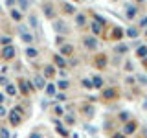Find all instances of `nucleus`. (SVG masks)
I'll return each mask as SVG.
<instances>
[{
	"mask_svg": "<svg viewBox=\"0 0 147 138\" xmlns=\"http://www.w3.org/2000/svg\"><path fill=\"white\" fill-rule=\"evenodd\" d=\"M15 53H17V50H15V46H4L2 48V52H0V55H2L4 59H13L15 57Z\"/></svg>",
	"mask_w": 147,
	"mask_h": 138,
	"instance_id": "f257e3e1",
	"label": "nucleus"
},
{
	"mask_svg": "<svg viewBox=\"0 0 147 138\" xmlns=\"http://www.w3.org/2000/svg\"><path fill=\"white\" fill-rule=\"evenodd\" d=\"M20 112H22L20 107H15V109H13L11 116H9V122H11V125H18V123H20Z\"/></svg>",
	"mask_w": 147,
	"mask_h": 138,
	"instance_id": "f03ea898",
	"label": "nucleus"
},
{
	"mask_svg": "<svg viewBox=\"0 0 147 138\" xmlns=\"http://www.w3.org/2000/svg\"><path fill=\"white\" fill-rule=\"evenodd\" d=\"M136 15H138V7L134 6V4H127L125 6V17L129 18V20H132Z\"/></svg>",
	"mask_w": 147,
	"mask_h": 138,
	"instance_id": "7ed1b4c3",
	"label": "nucleus"
},
{
	"mask_svg": "<svg viewBox=\"0 0 147 138\" xmlns=\"http://www.w3.org/2000/svg\"><path fill=\"white\" fill-rule=\"evenodd\" d=\"M83 44H85V48H88V50H96V48H98V41H96V37H85V39H83Z\"/></svg>",
	"mask_w": 147,
	"mask_h": 138,
	"instance_id": "20e7f679",
	"label": "nucleus"
},
{
	"mask_svg": "<svg viewBox=\"0 0 147 138\" xmlns=\"http://www.w3.org/2000/svg\"><path fill=\"white\" fill-rule=\"evenodd\" d=\"M53 30L57 31V33H66L68 28H66V24H64L63 20H53Z\"/></svg>",
	"mask_w": 147,
	"mask_h": 138,
	"instance_id": "39448f33",
	"label": "nucleus"
},
{
	"mask_svg": "<svg viewBox=\"0 0 147 138\" xmlns=\"http://www.w3.org/2000/svg\"><path fill=\"white\" fill-rule=\"evenodd\" d=\"M76 26L77 28H85L86 26V17L83 13H76Z\"/></svg>",
	"mask_w": 147,
	"mask_h": 138,
	"instance_id": "423d86ee",
	"label": "nucleus"
},
{
	"mask_svg": "<svg viewBox=\"0 0 147 138\" xmlns=\"http://www.w3.org/2000/svg\"><path fill=\"white\" fill-rule=\"evenodd\" d=\"M42 11H44V15L48 17V18H53L55 17V11H53V6H52V4H44V6H42Z\"/></svg>",
	"mask_w": 147,
	"mask_h": 138,
	"instance_id": "0eeeda50",
	"label": "nucleus"
},
{
	"mask_svg": "<svg viewBox=\"0 0 147 138\" xmlns=\"http://www.w3.org/2000/svg\"><path fill=\"white\" fill-rule=\"evenodd\" d=\"M134 131H136V122H129V123H125V127H123V135H132Z\"/></svg>",
	"mask_w": 147,
	"mask_h": 138,
	"instance_id": "6e6552de",
	"label": "nucleus"
},
{
	"mask_svg": "<svg viewBox=\"0 0 147 138\" xmlns=\"http://www.w3.org/2000/svg\"><path fill=\"white\" fill-rule=\"evenodd\" d=\"M33 85L37 87V89H44V85H46V83H44V77L42 76H35L33 77Z\"/></svg>",
	"mask_w": 147,
	"mask_h": 138,
	"instance_id": "1a4fd4ad",
	"label": "nucleus"
},
{
	"mask_svg": "<svg viewBox=\"0 0 147 138\" xmlns=\"http://www.w3.org/2000/svg\"><path fill=\"white\" fill-rule=\"evenodd\" d=\"M20 39H22V41H24V43H26V44H31V43H33V41H35V37H33V35H31V33H30V31H26V33H20Z\"/></svg>",
	"mask_w": 147,
	"mask_h": 138,
	"instance_id": "9d476101",
	"label": "nucleus"
},
{
	"mask_svg": "<svg viewBox=\"0 0 147 138\" xmlns=\"http://www.w3.org/2000/svg\"><path fill=\"white\" fill-rule=\"evenodd\" d=\"M90 81H92V87H96V89H103V79H101L99 76H94Z\"/></svg>",
	"mask_w": 147,
	"mask_h": 138,
	"instance_id": "9b49d317",
	"label": "nucleus"
},
{
	"mask_svg": "<svg viewBox=\"0 0 147 138\" xmlns=\"http://www.w3.org/2000/svg\"><path fill=\"white\" fill-rule=\"evenodd\" d=\"M103 98H105V99L116 98V90H114V89H105V90H103Z\"/></svg>",
	"mask_w": 147,
	"mask_h": 138,
	"instance_id": "f8f14e48",
	"label": "nucleus"
},
{
	"mask_svg": "<svg viewBox=\"0 0 147 138\" xmlns=\"http://www.w3.org/2000/svg\"><path fill=\"white\" fill-rule=\"evenodd\" d=\"M136 55H138L140 59H145V57H147V46H138Z\"/></svg>",
	"mask_w": 147,
	"mask_h": 138,
	"instance_id": "ddd939ff",
	"label": "nucleus"
},
{
	"mask_svg": "<svg viewBox=\"0 0 147 138\" xmlns=\"http://www.w3.org/2000/svg\"><path fill=\"white\" fill-rule=\"evenodd\" d=\"M26 55H28L30 59H35L37 55H39V50H37V48H31V46H30V48H26Z\"/></svg>",
	"mask_w": 147,
	"mask_h": 138,
	"instance_id": "4468645a",
	"label": "nucleus"
},
{
	"mask_svg": "<svg viewBox=\"0 0 147 138\" xmlns=\"http://www.w3.org/2000/svg\"><path fill=\"white\" fill-rule=\"evenodd\" d=\"M30 28L39 30V18H37V15H30Z\"/></svg>",
	"mask_w": 147,
	"mask_h": 138,
	"instance_id": "2eb2a0df",
	"label": "nucleus"
},
{
	"mask_svg": "<svg viewBox=\"0 0 147 138\" xmlns=\"http://www.w3.org/2000/svg\"><path fill=\"white\" fill-rule=\"evenodd\" d=\"M63 9H64V13H68V15H76V11H77L72 4H63Z\"/></svg>",
	"mask_w": 147,
	"mask_h": 138,
	"instance_id": "dca6fc26",
	"label": "nucleus"
},
{
	"mask_svg": "<svg viewBox=\"0 0 147 138\" xmlns=\"http://www.w3.org/2000/svg\"><path fill=\"white\" fill-rule=\"evenodd\" d=\"M11 18H13V20H17V22H20V18H22V13L18 11V9L11 7Z\"/></svg>",
	"mask_w": 147,
	"mask_h": 138,
	"instance_id": "f3484780",
	"label": "nucleus"
},
{
	"mask_svg": "<svg viewBox=\"0 0 147 138\" xmlns=\"http://www.w3.org/2000/svg\"><path fill=\"white\" fill-rule=\"evenodd\" d=\"M70 53H74V46L64 44L63 48H61V55H70Z\"/></svg>",
	"mask_w": 147,
	"mask_h": 138,
	"instance_id": "a211bd4d",
	"label": "nucleus"
},
{
	"mask_svg": "<svg viewBox=\"0 0 147 138\" xmlns=\"http://www.w3.org/2000/svg\"><path fill=\"white\" fill-rule=\"evenodd\" d=\"M90 30H92V33H96V35H98V33H101V30H103V28H101V24H98V22H92V24H90Z\"/></svg>",
	"mask_w": 147,
	"mask_h": 138,
	"instance_id": "6ab92c4d",
	"label": "nucleus"
},
{
	"mask_svg": "<svg viewBox=\"0 0 147 138\" xmlns=\"http://www.w3.org/2000/svg\"><path fill=\"white\" fill-rule=\"evenodd\" d=\"M6 94L15 96V94H17V87H15V85H11V83H7V85H6Z\"/></svg>",
	"mask_w": 147,
	"mask_h": 138,
	"instance_id": "aec40b11",
	"label": "nucleus"
},
{
	"mask_svg": "<svg viewBox=\"0 0 147 138\" xmlns=\"http://www.w3.org/2000/svg\"><path fill=\"white\" fill-rule=\"evenodd\" d=\"M17 4L20 6L22 11H28V9H30V0H17Z\"/></svg>",
	"mask_w": 147,
	"mask_h": 138,
	"instance_id": "412c9836",
	"label": "nucleus"
},
{
	"mask_svg": "<svg viewBox=\"0 0 147 138\" xmlns=\"http://www.w3.org/2000/svg\"><path fill=\"white\" fill-rule=\"evenodd\" d=\"M125 33H127L129 37H138V33H140V30H138V28H129V30L125 31Z\"/></svg>",
	"mask_w": 147,
	"mask_h": 138,
	"instance_id": "4be33fe9",
	"label": "nucleus"
},
{
	"mask_svg": "<svg viewBox=\"0 0 147 138\" xmlns=\"http://www.w3.org/2000/svg\"><path fill=\"white\" fill-rule=\"evenodd\" d=\"M55 64H59V66H64V64H66L63 55H55Z\"/></svg>",
	"mask_w": 147,
	"mask_h": 138,
	"instance_id": "5701e85b",
	"label": "nucleus"
},
{
	"mask_svg": "<svg viewBox=\"0 0 147 138\" xmlns=\"http://www.w3.org/2000/svg\"><path fill=\"white\" fill-rule=\"evenodd\" d=\"M57 87H59L61 90H66L68 87H70V83H68L66 79H63V81H59V83H57Z\"/></svg>",
	"mask_w": 147,
	"mask_h": 138,
	"instance_id": "b1692460",
	"label": "nucleus"
},
{
	"mask_svg": "<svg viewBox=\"0 0 147 138\" xmlns=\"http://www.w3.org/2000/svg\"><path fill=\"white\" fill-rule=\"evenodd\" d=\"M127 50H129L127 44H118V46H116V52H118V53H127Z\"/></svg>",
	"mask_w": 147,
	"mask_h": 138,
	"instance_id": "393cba45",
	"label": "nucleus"
},
{
	"mask_svg": "<svg viewBox=\"0 0 147 138\" xmlns=\"http://www.w3.org/2000/svg\"><path fill=\"white\" fill-rule=\"evenodd\" d=\"M57 133H61L63 136H68V131H66V129H64V127H63L59 122H57Z\"/></svg>",
	"mask_w": 147,
	"mask_h": 138,
	"instance_id": "a878e982",
	"label": "nucleus"
},
{
	"mask_svg": "<svg viewBox=\"0 0 147 138\" xmlns=\"http://www.w3.org/2000/svg\"><path fill=\"white\" fill-rule=\"evenodd\" d=\"M11 37H0V43H2L4 46H9V44H11Z\"/></svg>",
	"mask_w": 147,
	"mask_h": 138,
	"instance_id": "bb28decb",
	"label": "nucleus"
},
{
	"mask_svg": "<svg viewBox=\"0 0 147 138\" xmlns=\"http://www.w3.org/2000/svg\"><path fill=\"white\" fill-rule=\"evenodd\" d=\"M46 94H48V96L55 94V85H46Z\"/></svg>",
	"mask_w": 147,
	"mask_h": 138,
	"instance_id": "cd10ccee",
	"label": "nucleus"
},
{
	"mask_svg": "<svg viewBox=\"0 0 147 138\" xmlns=\"http://www.w3.org/2000/svg\"><path fill=\"white\" fill-rule=\"evenodd\" d=\"M44 70H46L44 74H46V76H48V77H50V76H53V74H55V68H53V66H46Z\"/></svg>",
	"mask_w": 147,
	"mask_h": 138,
	"instance_id": "c85d7f7f",
	"label": "nucleus"
},
{
	"mask_svg": "<svg viewBox=\"0 0 147 138\" xmlns=\"http://www.w3.org/2000/svg\"><path fill=\"white\" fill-rule=\"evenodd\" d=\"M28 85H30V83H26V81H20V90L24 92V94H28V90H30V89H28Z\"/></svg>",
	"mask_w": 147,
	"mask_h": 138,
	"instance_id": "c756f323",
	"label": "nucleus"
},
{
	"mask_svg": "<svg viewBox=\"0 0 147 138\" xmlns=\"http://www.w3.org/2000/svg\"><path fill=\"white\" fill-rule=\"evenodd\" d=\"M138 26H140V28H145V30H147V17H142L140 22H138Z\"/></svg>",
	"mask_w": 147,
	"mask_h": 138,
	"instance_id": "7c9ffc66",
	"label": "nucleus"
},
{
	"mask_svg": "<svg viewBox=\"0 0 147 138\" xmlns=\"http://www.w3.org/2000/svg\"><path fill=\"white\" fill-rule=\"evenodd\" d=\"M138 81H140L142 85H147V76L145 74H140V76H138Z\"/></svg>",
	"mask_w": 147,
	"mask_h": 138,
	"instance_id": "2f4dec72",
	"label": "nucleus"
},
{
	"mask_svg": "<svg viewBox=\"0 0 147 138\" xmlns=\"http://www.w3.org/2000/svg\"><path fill=\"white\" fill-rule=\"evenodd\" d=\"M18 31H20V33H26V31H30V28L24 26V24H18Z\"/></svg>",
	"mask_w": 147,
	"mask_h": 138,
	"instance_id": "473e14b6",
	"label": "nucleus"
},
{
	"mask_svg": "<svg viewBox=\"0 0 147 138\" xmlns=\"http://www.w3.org/2000/svg\"><path fill=\"white\" fill-rule=\"evenodd\" d=\"M0 138H9L7 129H0Z\"/></svg>",
	"mask_w": 147,
	"mask_h": 138,
	"instance_id": "72a5a7b5",
	"label": "nucleus"
},
{
	"mask_svg": "<svg viewBox=\"0 0 147 138\" xmlns=\"http://www.w3.org/2000/svg\"><path fill=\"white\" fill-rule=\"evenodd\" d=\"M83 87H85V89H92V81L90 79H83Z\"/></svg>",
	"mask_w": 147,
	"mask_h": 138,
	"instance_id": "f704fd0d",
	"label": "nucleus"
},
{
	"mask_svg": "<svg viewBox=\"0 0 147 138\" xmlns=\"http://www.w3.org/2000/svg\"><path fill=\"white\" fill-rule=\"evenodd\" d=\"M4 116H7V110L4 105H0V118H4Z\"/></svg>",
	"mask_w": 147,
	"mask_h": 138,
	"instance_id": "c9c22d12",
	"label": "nucleus"
},
{
	"mask_svg": "<svg viewBox=\"0 0 147 138\" xmlns=\"http://www.w3.org/2000/svg\"><path fill=\"white\" fill-rule=\"evenodd\" d=\"M119 120H121V122H127V120H129V112H121V114H119Z\"/></svg>",
	"mask_w": 147,
	"mask_h": 138,
	"instance_id": "e433bc0d",
	"label": "nucleus"
},
{
	"mask_svg": "<svg viewBox=\"0 0 147 138\" xmlns=\"http://www.w3.org/2000/svg\"><path fill=\"white\" fill-rule=\"evenodd\" d=\"M7 83H9V81H7V77H6V76H0V85H4V87H6Z\"/></svg>",
	"mask_w": 147,
	"mask_h": 138,
	"instance_id": "4c0bfd02",
	"label": "nucleus"
},
{
	"mask_svg": "<svg viewBox=\"0 0 147 138\" xmlns=\"http://www.w3.org/2000/svg\"><path fill=\"white\" fill-rule=\"evenodd\" d=\"M85 129L90 133V135H94V133H96V127H92V125H85Z\"/></svg>",
	"mask_w": 147,
	"mask_h": 138,
	"instance_id": "58836bf2",
	"label": "nucleus"
},
{
	"mask_svg": "<svg viewBox=\"0 0 147 138\" xmlns=\"http://www.w3.org/2000/svg\"><path fill=\"white\" fill-rule=\"evenodd\" d=\"M114 35H116V37H118V39H119V37H121V35H123V31H121V30H119V28H116V30H114Z\"/></svg>",
	"mask_w": 147,
	"mask_h": 138,
	"instance_id": "ea45409f",
	"label": "nucleus"
},
{
	"mask_svg": "<svg viewBox=\"0 0 147 138\" xmlns=\"http://www.w3.org/2000/svg\"><path fill=\"white\" fill-rule=\"evenodd\" d=\"M55 99H57V101H64V99H66V96H64V94H57V96H55Z\"/></svg>",
	"mask_w": 147,
	"mask_h": 138,
	"instance_id": "a19ab883",
	"label": "nucleus"
},
{
	"mask_svg": "<svg viewBox=\"0 0 147 138\" xmlns=\"http://www.w3.org/2000/svg\"><path fill=\"white\" fill-rule=\"evenodd\" d=\"M55 43H57V46H61V44L64 43V39H63V37H61V35H59V37H57V39H55Z\"/></svg>",
	"mask_w": 147,
	"mask_h": 138,
	"instance_id": "79ce46f5",
	"label": "nucleus"
},
{
	"mask_svg": "<svg viewBox=\"0 0 147 138\" xmlns=\"http://www.w3.org/2000/svg\"><path fill=\"white\" fill-rule=\"evenodd\" d=\"M55 114H59V116H61V114H63V109L59 107V105H57V107H55Z\"/></svg>",
	"mask_w": 147,
	"mask_h": 138,
	"instance_id": "37998d69",
	"label": "nucleus"
},
{
	"mask_svg": "<svg viewBox=\"0 0 147 138\" xmlns=\"http://www.w3.org/2000/svg\"><path fill=\"white\" fill-rule=\"evenodd\" d=\"M30 138H42V136H40L39 133H31V135H30Z\"/></svg>",
	"mask_w": 147,
	"mask_h": 138,
	"instance_id": "c03bdc74",
	"label": "nucleus"
},
{
	"mask_svg": "<svg viewBox=\"0 0 147 138\" xmlns=\"http://www.w3.org/2000/svg\"><path fill=\"white\" fill-rule=\"evenodd\" d=\"M40 107H42V109H46V107H48V101H46V99H42V101H40Z\"/></svg>",
	"mask_w": 147,
	"mask_h": 138,
	"instance_id": "a18cd8bd",
	"label": "nucleus"
},
{
	"mask_svg": "<svg viewBox=\"0 0 147 138\" xmlns=\"http://www.w3.org/2000/svg\"><path fill=\"white\" fill-rule=\"evenodd\" d=\"M4 101H6V96H4V94H2V92H0V105H2V103H4Z\"/></svg>",
	"mask_w": 147,
	"mask_h": 138,
	"instance_id": "49530a36",
	"label": "nucleus"
},
{
	"mask_svg": "<svg viewBox=\"0 0 147 138\" xmlns=\"http://www.w3.org/2000/svg\"><path fill=\"white\" fill-rule=\"evenodd\" d=\"M74 122H76V120H74L72 116H66V123H74Z\"/></svg>",
	"mask_w": 147,
	"mask_h": 138,
	"instance_id": "de8ad7c7",
	"label": "nucleus"
},
{
	"mask_svg": "<svg viewBox=\"0 0 147 138\" xmlns=\"http://www.w3.org/2000/svg\"><path fill=\"white\" fill-rule=\"evenodd\" d=\"M142 107H144V109H145V110H147V99H145V101H144V103H142Z\"/></svg>",
	"mask_w": 147,
	"mask_h": 138,
	"instance_id": "09e8293b",
	"label": "nucleus"
},
{
	"mask_svg": "<svg viewBox=\"0 0 147 138\" xmlns=\"http://www.w3.org/2000/svg\"><path fill=\"white\" fill-rule=\"evenodd\" d=\"M7 2V6H13V2H15V0H6Z\"/></svg>",
	"mask_w": 147,
	"mask_h": 138,
	"instance_id": "8fccbe9b",
	"label": "nucleus"
},
{
	"mask_svg": "<svg viewBox=\"0 0 147 138\" xmlns=\"http://www.w3.org/2000/svg\"><path fill=\"white\" fill-rule=\"evenodd\" d=\"M114 138H125V135H114Z\"/></svg>",
	"mask_w": 147,
	"mask_h": 138,
	"instance_id": "3c124183",
	"label": "nucleus"
},
{
	"mask_svg": "<svg viewBox=\"0 0 147 138\" xmlns=\"http://www.w3.org/2000/svg\"><path fill=\"white\" fill-rule=\"evenodd\" d=\"M144 64H145V66H147V59H144Z\"/></svg>",
	"mask_w": 147,
	"mask_h": 138,
	"instance_id": "603ef678",
	"label": "nucleus"
},
{
	"mask_svg": "<svg viewBox=\"0 0 147 138\" xmlns=\"http://www.w3.org/2000/svg\"><path fill=\"white\" fill-rule=\"evenodd\" d=\"M136 2H144V0H136Z\"/></svg>",
	"mask_w": 147,
	"mask_h": 138,
	"instance_id": "864d4df0",
	"label": "nucleus"
},
{
	"mask_svg": "<svg viewBox=\"0 0 147 138\" xmlns=\"http://www.w3.org/2000/svg\"><path fill=\"white\" fill-rule=\"evenodd\" d=\"M74 2H81V0H74Z\"/></svg>",
	"mask_w": 147,
	"mask_h": 138,
	"instance_id": "5fc2aeb1",
	"label": "nucleus"
},
{
	"mask_svg": "<svg viewBox=\"0 0 147 138\" xmlns=\"http://www.w3.org/2000/svg\"><path fill=\"white\" fill-rule=\"evenodd\" d=\"M145 37H147V30H145Z\"/></svg>",
	"mask_w": 147,
	"mask_h": 138,
	"instance_id": "6e6d98bb",
	"label": "nucleus"
},
{
	"mask_svg": "<svg viewBox=\"0 0 147 138\" xmlns=\"http://www.w3.org/2000/svg\"><path fill=\"white\" fill-rule=\"evenodd\" d=\"M0 13H2V7H0Z\"/></svg>",
	"mask_w": 147,
	"mask_h": 138,
	"instance_id": "4d7b16f0",
	"label": "nucleus"
}]
</instances>
